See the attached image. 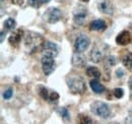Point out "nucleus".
<instances>
[{"label": "nucleus", "instance_id": "f257e3e1", "mask_svg": "<svg viewBox=\"0 0 132 124\" xmlns=\"http://www.w3.org/2000/svg\"><path fill=\"white\" fill-rule=\"evenodd\" d=\"M45 43L46 41L44 40V38L38 33L29 32L24 38V46L28 52L31 54L36 53L38 51H42Z\"/></svg>", "mask_w": 132, "mask_h": 124}, {"label": "nucleus", "instance_id": "f03ea898", "mask_svg": "<svg viewBox=\"0 0 132 124\" xmlns=\"http://www.w3.org/2000/svg\"><path fill=\"white\" fill-rule=\"evenodd\" d=\"M67 87L73 95H82L86 92V83L80 75L70 73L65 78Z\"/></svg>", "mask_w": 132, "mask_h": 124}, {"label": "nucleus", "instance_id": "7ed1b4c3", "mask_svg": "<svg viewBox=\"0 0 132 124\" xmlns=\"http://www.w3.org/2000/svg\"><path fill=\"white\" fill-rule=\"evenodd\" d=\"M90 111L93 114L99 116L103 119H108L111 116V109L109 107V105L104 102H101V101L92 103Z\"/></svg>", "mask_w": 132, "mask_h": 124}, {"label": "nucleus", "instance_id": "20e7f679", "mask_svg": "<svg viewBox=\"0 0 132 124\" xmlns=\"http://www.w3.org/2000/svg\"><path fill=\"white\" fill-rule=\"evenodd\" d=\"M43 17L49 24H56V22H58L61 19L62 12L57 7H50V8H48L46 10V12L44 13Z\"/></svg>", "mask_w": 132, "mask_h": 124}, {"label": "nucleus", "instance_id": "39448f33", "mask_svg": "<svg viewBox=\"0 0 132 124\" xmlns=\"http://www.w3.org/2000/svg\"><path fill=\"white\" fill-rule=\"evenodd\" d=\"M90 45V40L89 38L86 36V35H79L76 39H75V42H74V50L75 52H78V53H81L83 51H85Z\"/></svg>", "mask_w": 132, "mask_h": 124}, {"label": "nucleus", "instance_id": "423d86ee", "mask_svg": "<svg viewBox=\"0 0 132 124\" xmlns=\"http://www.w3.org/2000/svg\"><path fill=\"white\" fill-rule=\"evenodd\" d=\"M87 16V9L84 6H78L73 11V21L76 26H82Z\"/></svg>", "mask_w": 132, "mask_h": 124}, {"label": "nucleus", "instance_id": "0eeeda50", "mask_svg": "<svg viewBox=\"0 0 132 124\" xmlns=\"http://www.w3.org/2000/svg\"><path fill=\"white\" fill-rule=\"evenodd\" d=\"M42 69L45 75H50L54 70H55V60L52 57L48 56H43L42 57Z\"/></svg>", "mask_w": 132, "mask_h": 124}, {"label": "nucleus", "instance_id": "6e6552de", "mask_svg": "<svg viewBox=\"0 0 132 124\" xmlns=\"http://www.w3.org/2000/svg\"><path fill=\"white\" fill-rule=\"evenodd\" d=\"M98 9L102 13L107 16H113L115 11V7L111 0H100L98 3Z\"/></svg>", "mask_w": 132, "mask_h": 124}, {"label": "nucleus", "instance_id": "1a4fd4ad", "mask_svg": "<svg viewBox=\"0 0 132 124\" xmlns=\"http://www.w3.org/2000/svg\"><path fill=\"white\" fill-rule=\"evenodd\" d=\"M42 53H43V56H48V57L55 58L59 53V48L53 42H46L44 47H43Z\"/></svg>", "mask_w": 132, "mask_h": 124}, {"label": "nucleus", "instance_id": "9d476101", "mask_svg": "<svg viewBox=\"0 0 132 124\" xmlns=\"http://www.w3.org/2000/svg\"><path fill=\"white\" fill-rule=\"evenodd\" d=\"M71 63H72V65H73L74 67L82 68V67H85V65H86V59H85L84 55H82L81 53L75 52V53L72 55Z\"/></svg>", "mask_w": 132, "mask_h": 124}, {"label": "nucleus", "instance_id": "9b49d317", "mask_svg": "<svg viewBox=\"0 0 132 124\" xmlns=\"http://www.w3.org/2000/svg\"><path fill=\"white\" fill-rule=\"evenodd\" d=\"M131 42V35L128 31H122L116 37V43L120 46L128 45Z\"/></svg>", "mask_w": 132, "mask_h": 124}, {"label": "nucleus", "instance_id": "f8f14e48", "mask_svg": "<svg viewBox=\"0 0 132 124\" xmlns=\"http://www.w3.org/2000/svg\"><path fill=\"white\" fill-rule=\"evenodd\" d=\"M22 30L18 29V30H15L11 34V36L9 37V44L13 47H17L19 45L20 41H21V38H22Z\"/></svg>", "mask_w": 132, "mask_h": 124}, {"label": "nucleus", "instance_id": "ddd939ff", "mask_svg": "<svg viewBox=\"0 0 132 124\" xmlns=\"http://www.w3.org/2000/svg\"><path fill=\"white\" fill-rule=\"evenodd\" d=\"M106 28H107V25H106L105 20H103V19H95V20L90 21V24H89L90 31H104V30H106Z\"/></svg>", "mask_w": 132, "mask_h": 124}, {"label": "nucleus", "instance_id": "4468645a", "mask_svg": "<svg viewBox=\"0 0 132 124\" xmlns=\"http://www.w3.org/2000/svg\"><path fill=\"white\" fill-rule=\"evenodd\" d=\"M90 60L95 63H99L102 61V59L104 58V52L98 48V47H94L93 50L90 51Z\"/></svg>", "mask_w": 132, "mask_h": 124}, {"label": "nucleus", "instance_id": "2eb2a0df", "mask_svg": "<svg viewBox=\"0 0 132 124\" xmlns=\"http://www.w3.org/2000/svg\"><path fill=\"white\" fill-rule=\"evenodd\" d=\"M89 86H90V89L93 90V92L96 94H103L105 92V87L100 82L98 79H92L89 81Z\"/></svg>", "mask_w": 132, "mask_h": 124}, {"label": "nucleus", "instance_id": "dca6fc26", "mask_svg": "<svg viewBox=\"0 0 132 124\" xmlns=\"http://www.w3.org/2000/svg\"><path fill=\"white\" fill-rule=\"evenodd\" d=\"M86 74H87V76L93 78L94 79H99L102 75L100 69L98 67H95V66H87L86 67Z\"/></svg>", "mask_w": 132, "mask_h": 124}, {"label": "nucleus", "instance_id": "f3484780", "mask_svg": "<svg viewBox=\"0 0 132 124\" xmlns=\"http://www.w3.org/2000/svg\"><path fill=\"white\" fill-rule=\"evenodd\" d=\"M122 63L123 65L128 69L132 71V52H126L123 56H122Z\"/></svg>", "mask_w": 132, "mask_h": 124}, {"label": "nucleus", "instance_id": "a211bd4d", "mask_svg": "<svg viewBox=\"0 0 132 124\" xmlns=\"http://www.w3.org/2000/svg\"><path fill=\"white\" fill-rule=\"evenodd\" d=\"M15 26H16V22L13 18L11 17H8L4 24H3V27H4V31L7 32V31H13L15 29Z\"/></svg>", "mask_w": 132, "mask_h": 124}, {"label": "nucleus", "instance_id": "6ab92c4d", "mask_svg": "<svg viewBox=\"0 0 132 124\" xmlns=\"http://www.w3.org/2000/svg\"><path fill=\"white\" fill-rule=\"evenodd\" d=\"M57 112L59 113V115L61 116V118L63 119V121L68 123L70 121V114H69V111L65 108V107H61L57 110Z\"/></svg>", "mask_w": 132, "mask_h": 124}, {"label": "nucleus", "instance_id": "aec40b11", "mask_svg": "<svg viewBox=\"0 0 132 124\" xmlns=\"http://www.w3.org/2000/svg\"><path fill=\"white\" fill-rule=\"evenodd\" d=\"M77 124H94L89 116L85 114H79L77 116Z\"/></svg>", "mask_w": 132, "mask_h": 124}, {"label": "nucleus", "instance_id": "412c9836", "mask_svg": "<svg viewBox=\"0 0 132 124\" xmlns=\"http://www.w3.org/2000/svg\"><path fill=\"white\" fill-rule=\"evenodd\" d=\"M116 63H117V58L115 56L111 55V56H107L106 59H105V65L107 68H111L113 66H115Z\"/></svg>", "mask_w": 132, "mask_h": 124}, {"label": "nucleus", "instance_id": "4be33fe9", "mask_svg": "<svg viewBox=\"0 0 132 124\" xmlns=\"http://www.w3.org/2000/svg\"><path fill=\"white\" fill-rule=\"evenodd\" d=\"M39 94H40V96H41L45 101H49L50 92L45 88V87H39Z\"/></svg>", "mask_w": 132, "mask_h": 124}, {"label": "nucleus", "instance_id": "5701e85b", "mask_svg": "<svg viewBox=\"0 0 132 124\" xmlns=\"http://www.w3.org/2000/svg\"><path fill=\"white\" fill-rule=\"evenodd\" d=\"M113 95L115 96V98H117V99H121V98L124 96V90H123V89H121V88L114 89V91H113Z\"/></svg>", "mask_w": 132, "mask_h": 124}, {"label": "nucleus", "instance_id": "b1692460", "mask_svg": "<svg viewBox=\"0 0 132 124\" xmlns=\"http://www.w3.org/2000/svg\"><path fill=\"white\" fill-rule=\"evenodd\" d=\"M12 96H13V90H12L11 88H8V89L5 90L4 93H3V98H4V100H9V99H11Z\"/></svg>", "mask_w": 132, "mask_h": 124}, {"label": "nucleus", "instance_id": "393cba45", "mask_svg": "<svg viewBox=\"0 0 132 124\" xmlns=\"http://www.w3.org/2000/svg\"><path fill=\"white\" fill-rule=\"evenodd\" d=\"M59 100V95L56 92H51L49 96V102L51 103H57Z\"/></svg>", "mask_w": 132, "mask_h": 124}, {"label": "nucleus", "instance_id": "a878e982", "mask_svg": "<svg viewBox=\"0 0 132 124\" xmlns=\"http://www.w3.org/2000/svg\"><path fill=\"white\" fill-rule=\"evenodd\" d=\"M28 1H29V5H31L34 8H39L42 5L40 0H28Z\"/></svg>", "mask_w": 132, "mask_h": 124}, {"label": "nucleus", "instance_id": "bb28decb", "mask_svg": "<svg viewBox=\"0 0 132 124\" xmlns=\"http://www.w3.org/2000/svg\"><path fill=\"white\" fill-rule=\"evenodd\" d=\"M124 74H125V73H124V71L122 70V68H118V69L116 70V76L118 78H121Z\"/></svg>", "mask_w": 132, "mask_h": 124}, {"label": "nucleus", "instance_id": "cd10ccee", "mask_svg": "<svg viewBox=\"0 0 132 124\" xmlns=\"http://www.w3.org/2000/svg\"><path fill=\"white\" fill-rule=\"evenodd\" d=\"M11 1H12V3H13V4L18 5V6H20V5H22V4H23V0H11Z\"/></svg>", "mask_w": 132, "mask_h": 124}, {"label": "nucleus", "instance_id": "c85d7f7f", "mask_svg": "<svg viewBox=\"0 0 132 124\" xmlns=\"http://www.w3.org/2000/svg\"><path fill=\"white\" fill-rule=\"evenodd\" d=\"M5 33H6V32L4 31V30H3V31H1V34H0V42H1V43H3V41H4Z\"/></svg>", "mask_w": 132, "mask_h": 124}, {"label": "nucleus", "instance_id": "c756f323", "mask_svg": "<svg viewBox=\"0 0 132 124\" xmlns=\"http://www.w3.org/2000/svg\"><path fill=\"white\" fill-rule=\"evenodd\" d=\"M125 124H132V116H128L125 119Z\"/></svg>", "mask_w": 132, "mask_h": 124}, {"label": "nucleus", "instance_id": "7c9ffc66", "mask_svg": "<svg viewBox=\"0 0 132 124\" xmlns=\"http://www.w3.org/2000/svg\"><path fill=\"white\" fill-rule=\"evenodd\" d=\"M41 1V3L42 4H45V3H48V2H50L51 0H40Z\"/></svg>", "mask_w": 132, "mask_h": 124}, {"label": "nucleus", "instance_id": "2f4dec72", "mask_svg": "<svg viewBox=\"0 0 132 124\" xmlns=\"http://www.w3.org/2000/svg\"><path fill=\"white\" fill-rule=\"evenodd\" d=\"M129 87H130V89L132 90V76L130 78V79H129Z\"/></svg>", "mask_w": 132, "mask_h": 124}, {"label": "nucleus", "instance_id": "473e14b6", "mask_svg": "<svg viewBox=\"0 0 132 124\" xmlns=\"http://www.w3.org/2000/svg\"><path fill=\"white\" fill-rule=\"evenodd\" d=\"M80 1H81V2H88L89 0H80Z\"/></svg>", "mask_w": 132, "mask_h": 124}]
</instances>
